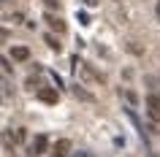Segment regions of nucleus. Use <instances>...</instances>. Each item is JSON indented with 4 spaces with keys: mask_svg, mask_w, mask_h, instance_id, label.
<instances>
[{
    "mask_svg": "<svg viewBox=\"0 0 160 157\" xmlns=\"http://www.w3.org/2000/svg\"><path fill=\"white\" fill-rule=\"evenodd\" d=\"M46 146H49L46 135H35L33 144H30V149H27V155H30V157H41L43 152H46Z\"/></svg>",
    "mask_w": 160,
    "mask_h": 157,
    "instance_id": "nucleus-1",
    "label": "nucleus"
},
{
    "mask_svg": "<svg viewBox=\"0 0 160 157\" xmlns=\"http://www.w3.org/2000/svg\"><path fill=\"white\" fill-rule=\"evenodd\" d=\"M147 114L152 122H160V95H149L147 98Z\"/></svg>",
    "mask_w": 160,
    "mask_h": 157,
    "instance_id": "nucleus-2",
    "label": "nucleus"
},
{
    "mask_svg": "<svg viewBox=\"0 0 160 157\" xmlns=\"http://www.w3.org/2000/svg\"><path fill=\"white\" fill-rule=\"evenodd\" d=\"M73 62H79V60H73ZM79 73H82V79H87V81H103V76L95 73L87 62H79Z\"/></svg>",
    "mask_w": 160,
    "mask_h": 157,
    "instance_id": "nucleus-3",
    "label": "nucleus"
},
{
    "mask_svg": "<svg viewBox=\"0 0 160 157\" xmlns=\"http://www.w3.org/2000/svg\"><path fill=\"white\" fill-rule=\"evenodd\" d=\"M38 100H43V103H57V90H52V87H38Z\"/></svg>",
    "mask_w": 160,
    "mask_h": 157,
    "instance_id": "nucleus-4",
    "label": "nucleus"
},
{
    "mask_svg": "<svg viewBox=\"0 0 160 157\" xmlns=\"http://www.w3.org/2000/svg\"><path fill=\"white\" fill-rule=\"evenodd\" d=\"M68 152H71V141L60 138L57 144H54V149H52V157H68Z\"/></svg>",
    "mask_w": 160,
    "mask_h": 157,
    "instance_id": "nucleus-5",
    "label": "nucleus"
},
{
    "mask_svg": "<svg viewBox=\"0 0 160 157\" xmlns=\"http://www.w3.org/2000/svg\"><path fill=\"white\" fill-rule=\"evenodd\" d=\"M43 22H46L52 30H57V33H65V22H62L60 17H54V14H46V17H43Z\"/></svg>",
    "mask_w": 160,
    "mask_h": 157,
    "instance_id": "nucleus-6",
    "label": "nucleus"
},
{
    "mask_svg": "<svg viewBox=\"0 0 160 157\" xmlns=\"http://www.w3.org/2000/svg\"><path fill=\"white\" fill-rule=\"evenodd\" d=\"M14 60H19V62L30 60V49H27V46H17V49H14Z\"/></svg>",
    "mask_w": 160,
    "mask_h": 157,
    "instance_id": "nucleus-7",
    "label": "nucleus"
},
{
    "mask_svg": "<svg viewBox=\"0 0 160 157\" xmlns=\"http://www.w3.org/2000/svg\"><path fill=\"white\" fill-rule=\"evenodd\" d=\"M27 138V133H25V127H19V130H11V141L14 144H22V141Z\"/></svg>",
    "mask_w": 160,
    "mask_h": 157,
    "instance_id": "nucleus-8",
    "label": "nucleus"
},
{
    "mask_svg": "<svg viewBox=\"0 0 160 157\" xmlns=\"http://www.w3.org/2000/svg\"><path fill=\"white\" fill-rule=\"evenodd\" d=\"M43 43H46V46H49V49L60 52V43H57V38H54V35H43Z\"/></svg>",
    "mask_w": 160,
    "mask_h": 157,
    "instance_id": "nucleus-9",
    "label": "nucleus"
},
{
    "mask_svg": "<svg viewBox=\"0 0 160 157\" xmlns=\"http://www.w3.org/2000/svg\"><path fill=\"white\" fill-rule=\"evenodd\" d=\"M73 95H76V98H82V100H92V95H90V92H84L82 87H79V84L73 87Z\"/></svg>",
    "mask_w": 160,
    "mask_h": 157,
    "instance_id": "nucleus-10",
    "label": "nucleus"
},
{
    "mask_svg": "<svg viewBox=\"0 0 160 157\" xmlns=\"http://www.w3.org/2000/svg\"><path fill=\"white\" fill-rule=\"evenodd\" d=\"M76 17H79V22H82V25H90V17H87V14H76Z\"/></svg>",
    "mask_w": 160,
    "mask_h": 157,
    "instance_id": "nucleus-11",
    "label": "nucleus"
},
{
    "mask_svg": "<svg viewBox=\"0 0 160 157\" xmlns=\"http://www.w3.org/2000/svg\"><path fill=\"white\" fill-rule=\"evenodd\" d=\"M46 6L49 8H60V0H46Z\"/></svg>",
    "mask_w": 160,
    "mask_h": 157,
    "instance_id": "nucleus-12",
    "label": "nucleus"
},
{
    "mask_svg": "<svg viewBox=\"0 0 160 157\" xmlns=\"http://www.w3.org/2000/svg\"><path fill=\"white\" fill-rule=\"evenodd\" d=\"M82 3H84V6H90V8H92V6H98V3H101V0H82Z\"/></svg>",
    "mask_w": 160,
    "mask_h": 157,
    "instance_id": "nucleus-13",
    "label": "nucleus"
},
{
    "mask_svg": "<svg viewBox=\"0 0 160 157\" xmlns=\"http://www.w3.org/2000/svg\"><path fill=\"white\" fill-rule=\"evenodd\" d=\"M73 157H95V155H90V152H76Z\"/></svg>",
    "mask_w": 160,
    "mask_h": 157,
    "instance_id": "nucleus-14",
    "label": "nucleus"
},
{
    "mask_svg": "<svg viewBox=\"0 0 160 157\" xmlns=\"http://www.w3.org/2000/svg\"><path fill=\"white\" fill-rule=\"evenodd\" d=\"M158 17H160V3H158Z\"/></svg>",
    "mask_w": 160,
    "mask_h": 157,
    "instance_id": "nucleus-15",
    "label": "nucleus"
},
{
    "mask_svg": "<svg viewBox=\"0 0 160 157\" xmlns=\"http://www.w3.org/2000/svg\"><path fill=\"white\" fill-rule=\"evenodd\" d=\"M152 157H155V155H152Z\"/></svg>",
    "mask_w": 160,
    "mask_h": 157,
    "instance_id": "nucleus-16",
    "label": "nucleus"
}]
</instances>
